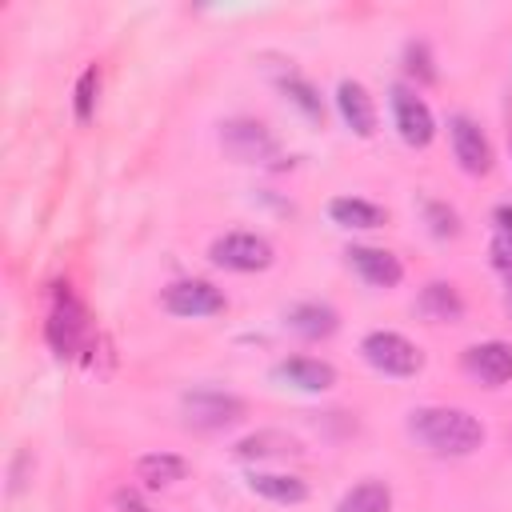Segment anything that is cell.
<instances>
[{
    "label": "cell",
    "instance_id": "cell-5",
    "mask_svg": "<svg viewBox=\"0 0 512 512\" xmlns=\"http://www.w3.org/2000/svg\"><path fill=\"white\" fill-rule=\"evenodd\" d=\"M392 120H396V132L408 148H428L432 136H436V120H432V108L404 84L392 88Z\"/></svg>",
    "mask_w": 512,
    "mask_h": 512
},
{
    "label": "cell",
    "instance_id": "cell-25",
    "mask_svg": "<svg viewBox=\"0 0 512 512\" xmlns=\"http://www.w3.org/2000/svg\"><path fill=\"white\" fill-rule=\"evenodd\" d=\"M488 252H492V264L504 272V280H508V288H512V240H508V236H496Z\"/></svg>",
    "mask_w": 512,
    "mask_h": 512
},
{
    "label": "cell",
    "instance_id": "cell-16",
    "mask_svg": "<svg viewBox=\"0 0 512 512\" xmlns=\"http://www.w3.org/2000/svg\"><path fill=\"white\" fill-rule=\"evenodd\" d=\"M284 324L296 336H304V340H324V336H332L340 328V316H336V308H328L320 300H304V304H292L288 308Z\"/></svg>",
    "mask_w": 512,
    "mask_h": 512
},
{
    "label": "cell",
    "instance_id": "cell-1",
    "mask_svg": "<svg viewBox=\"0 0 512 512\" xmlns=\"http://www.w3.org/2000/svg\"><path fill=\"white\" fill-rule=\"evenodd\" d=\"M408 432L436 456H472L484 444V424L472 412L448 408V404L416 408L408 420Z\"/></svg>",
    "mask_w": 512,
    "mask_h": 512
},
{
    "label": "cell",
    "instance_id": "cell-7",
    "mask_svg": "<svg viewBox=\"0 0 512 512\" xmlns=\"http://www.w3.org/2000/svg\"><path fill=\"white\" fill-rule=\"evenodd\" d=\"M184 416L192 428H204V432H216V428H228L244 416V400L232 396V392H216V388H200V392H188L184 396Z\"/></svg>",
    "mask_w": 512,
    "mask_h": 512
},
{
    "label": "cell",
    "instance_id": "cell-2",
    "mask_svg": "<svg viewBox=\"0 0 512 512\" xmlns=\"http://www.w3.org/2000/svg\"><path fill=\"white\" fill-rule=\"evenodd\" d=\"M44 336H48L56 356H76L80 344L88 340V312L68 292V284H56V296H52V308H48V320H44Z\"/></svg>",
    "mask_w": 512,
    "mask_h": 512
},
{
    "label": "cell",
    "instance_id": "cell-10",
    "mask_svg": "<svg viewBox=\"0 0 512 512\" xmlns=\"http://www.w3.org/2000/svg\"><path fill=\"white\" fill-rule=\"evenodd\" d=\"M220 144L240 164H256V160L272 156V148H276L272 144V132L260 120H228L224 132H220Z\"/></svg>",
    "mask_w": 512,
    "mask_h": 512
},
{
    "label": "cell",
    "instance_id": "cell-19",
    "mask_svg": "<svg viewBox=\"0 0 512 512\" xmlns=\"http://www.w3.org/2000/svg\"><path fill=\"white\" fill-rule=\"evenodd\" d=\"M184 476H188V460L176 456V452H148V456L136 460V480L144 488H168Z\"/></svg>",
    "mask_w": 512,
    "mask_h": 512
},
{
    "label": "cell",
    "instance_id": "cell-22",
    "mask_svg": "<svg viewBox=\"0 0 512 512\" xmlns=\"http://www.w3.org/2000/svg\"><path fill=\"white\" fill-rule=\"evenodd\" d=\"M96 92H100V68L92 64V68H84L80 72V80H76V120L84 124V120H92V108H96Z\"/></svg>",
    "mask_w": 512,
    "mask_h": 512
},
{
    "label": "cell",
    "instance_id": "cell-26",
    "mask_svg": "<svg viewBox=\"0 0 512 512\" xmlns=\"http://www.w3.org/2000/svg\"><path fill=\"white\" fill-rule=\"evenodd\" d=\"M492 220H496V232H500V236H508V240H512V204H500V208H496V216H492Z\"/></svg>",
    "mask_w": 512,
    "mask_h": 512
},
{
    "label": "cell",
    "instance_id": "cell-23",
    "mask_svg": "<svg viewBox=\"0 0 512 512\" xmlns=\"http://www.w3.org/2000/svg\"><path fill=\"white\" fill-rule=\"evenodd\" d=\"M424 216H428V228H432V236H440V240H452V236H460V216H456L448 204H440V200H428V204H424Z\"/></svg>",
    "mask_w": 512,
    "mask_h": 512
},
{
    "label": "cell",
    "instance_id": "cell-18",
    "mask_svg": "<svg viewBox=\"0 0 512 512\" xmlns=\"http://www.w3.org/2000/svg\"><path fill=\"white\" fill-rule=\"evenodd\" d=\"M248 488L272 504H304L308 500V484L292 472H252Z\"/></svg>",
    "mask_w": 512,
    "mask_h": 512
},
{
    "label": "cell",
    "instance_id": "cell-12",
    "mask_svg": "<svg viewBox=\"0 0 512 512\" xmlns=\"http://www.w3.org/2000/svg\"><path fill=\"white\" fill-rule=\"evenodd\" d=\"M276 380H284L288 388H300V392H328L336 384V368L328 360L288 356V360L276 364Z\"/></svg>",
    "mask_w": 512,
    "mask_h": 512
},
{
    "label": "cell",
    "instance_id": "cell-11",
    "mask_svg": "<svg viewBox=\"0 0 512 512\" xmlns=\"http://www.w3.org/2000/svg\"><path fill=\"white\" fill-rule=\"evenodd\" d=\"M464 368L476 380H484L488 388H500L512 380V344H504V340L472 344V348H464Z\"/></svg>",
    "mask_w": 512,
    "mask_h": 512
},
{
    "label": "cell",
    "instance_id": "cell-8",
    "mask_svg": "<svg viewBox=\"0 0 512 512\" xmlns=\"http://www.w3.org/2000/svg\"><path fill=\"white\" fill-rule=\"evenodd\" d=\"M448 136H452V152H456V160L468 176H488L492 172V144H488L484 128L472 116H452Z\"/></svg>",
    "mask_w": 512,
    "mask_h": 512
},
{
    "label": "cell",
    "instance_id": "cell-20",
    "mask_svg": "<svg viewBox=\"0 0 512 512\" xmlns=\"http://www.w3.org/2000/svg\"><path fill=\"white\" fill-rule=\"evenodd\" d=\"M336 512H392V488L384 480H360L340 496Z\"/></svg>",
    "mask_w": 512,
    "mask_h": 512
},
{
    "label": "cell",
    "instance_id": "cell-24",
    "mask_svg": "<svg viewBox=\"0 0 512 512\" xmlns=\"http://www.w3.org/2000/svg\"><path fill=\"white\" fill-rule=\"evenodd\" d=\"M404 60H408V72H412L416 80H432V76H436V72H432V60H428V48H424V44H408Z\"/></svg>",
    "mask_w": 512,
    "mask_h": 512
},
{
    "label": "cell",
    "instance_id": "cell-14",
    "mask_svg": "<svg viewBox=\"0 0 512 512\" xmlns=\"http://www.w3.org/2000/svg\"><path fill=\"white\" fill-rule=\"evenodd\" d=\"M416 312H420L428 324H456V320L464 316V300H460L456 284H448V280H432V284L420 288V296H416Z\"/></svg>",
    "mask_w": 512,
    "mask_h": 512
},
{
    "label": "cell",
    "instance_id": "cell-13",
    "mask_svg": "<svg viewBox=\"0 0 512 512\" xmlns=\"http://www.w3.org/2000/svg\"><path fill=\"white\" fill-rule=\"evenodd\" d=\"M336 108L344 116V124L356 132V136H372L376 132V104L368 96V88L360 80H340L336 88Z\"/></svg>",
    "mask_w": 512,
    "mask_h": 512
},
{
    "label": "cell",
    "instance_id": "cell-9",
    "mask_svg": "<svg viewBox=\"0 0 512 512\" xmlns=\"http://www.w3.org/2000/svg\"><path fill=\"white\" fill-rule=\"evenodd\" d=\"M344 256H348V264L356 268V276H360L364 284H372V288H396V284L404 280V264H400V256L388 252V248L352 244Z\"/></svg>",
    "mask_w": 512,
    "mask_h": 512
},
{
    "label": "cell",
    "instance_id": "cell-4",
    "mask_svg": "<svg viewBox=\"0 0 512 512\" xmlns=\"http://www.w3.org/2000/svg\"><path fill=\"white\" fill-rule=\"evenodd\" d=\"M208 256H212V264H220L228 272H264L276 260L272 244L256 232H224L212 240Z\"/></svg>",
    "mask_w": 512,
    "mask_h": 512
},
{
    "label": "cell",
    "instance_id": "cell-17",
    "mask_svg": "<svg viewBox=\"0 0 512 512\" xmlns=\"http://www.w3.org/2000/svg\"><path fill=\"white\" fill-rule=\"evenodd\" d=\"M328 216H332V224H340V228H384L388 224V212L380 208V204H372V200H360V196H336L332 204H328Z\"/></svg>",
    "mask_w": 512,
    "mask_h": 512
},
{
    "label": "cell",
    "instance_id": "cell-15",
    "mask_svg": "<svg viewBox=\"0 0 512 512\" xmlns=\"http://www.w3.org/2000/svg\"><path fill=\"white\" fill-rule=\"evenodd\" d=\"M304 444L280 428H260V432H248L240 444H236V456L240 460H288V456H300Z\"/></svg>",
    "mask_w": 512,
    "mask_h": 512
},
{
    "label": "cell",
    "instance_id": "cell-21",
    "mask_svg": "<svg viewBox=\"0 0 512 512\" xmlns=\"http://www.w3.org/2000/svg\"><path fill=\"white\" fill-rule=\"evenodd\" d=\"M284 96H288L308 120H324V104H320V96H316V88H312L308 80L288 76V80H284Z\"/></svg>",
    "mask_w": 512,
    "mask_h": 512
},
{
    "label": "cell",
    "instance_id": "cell-6",
    "mask_svg": "<svg viewBox=\"0 0 512 512\" xmlns=\"http://www.w3.org/2000/svg\"><path fill=\"white\" fill-rule=\"evenodd\" d=\"M160 304H164V312H172V316H216V312H224L228 308V300H224V292L216 288V284H208V280H176V284H168L164 288V296H160Z\"/></svg>",
    "mask_w": 512,
    "mask_h": 512
},
{
    "label": "cell",
    "instance_id": "cell-3",
    "mask_svg": "<svg viewBox=\"0 0 512 512\" xmlns=\"http://www.w3.org/2000/svg\"><path fill=\"white\" fill-rule=\"evenodd\" d=\"M360 352H364V360H368L376 372H384V376H416V372L424 368V352H420L408 336L388 332V328L368 332V336L360 340Z\"/></svg>",
    "mask_w": 512,
    "mask_h": 512
}]
</instances>
